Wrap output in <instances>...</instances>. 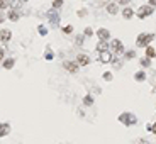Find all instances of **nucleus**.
I'll list each match as a JSON object with an SVG mask.
<instances>
[{
  "label": "nucleus",
  "mask_w": 156,
  "mask_h": 144,
  "mask_svg": "<svg viewBox=\"0 0 156 144\" xmlns=\"http://www.w3.org/2000/svg\"><path fill=\"white\" fill-rule=\"evenodd\" d=\"M63 68L66 69L68 73L75 75V73L78 71V68H80V66H78V63H76V61H65V63H63Z\"/></svg>",
  "instance_id": "5"
},
{
  "label": "nucleus",
  "mask_w": 156,
  "mask_h": 144,
  "mask_svg": "<svg viewBox=\"0 0 156 144\" xmlns=\"http://www.w3.org/2000/svg\"><path fill=\"white\" fill-rule=\"evenodd\" d=\"M141 66L142 68H149V66H151V59H149V58H144V59H141Z\"/></svg>",
  "instance_id": "18"
},
{
  "label": "nucleus",
  "mask_w": 156,
  "mask_h": 144,
  "mask_svg": "<svg viewBox=\"0 0 156 144\" xmlns=\"http://www.w3.org/2000/svg\"><path fill=\"white\" fill-rule=\"evenodd\" d=\"M14 63H15V59L9 58V59H4V61H2V66H4L5 69H12L14 68Z\"/></svg>",
  "instance_id": "15"
},
{
  "label": "nucleus",
  "mask_w": 156,
  "mask_h": 144,
  "mask_svg": "<svg viewBox=\"0 0 156 144\" xmlns=\"http://www.w3.org/2000/svg\"><path fill=\"white\" fill-rule=\"evenodd\" d=\"M7 5H9V2H7V0H0V10L7 9Z\"/></svg>",
  "instance_id": "25"
},
{
  "label": "nucleus",
  "mask_w": 156,
  "mask_h": 144,
  "mask_svg": "<svg viewBox=\"0 0 156 144\" xmlns=\"http://www.w3.org/2000/svg\"><path fill=\"white\" fill-rule=\"evenodd\" d=\"M124 56H126L127 59H132V58L136 56V51H126V53H124Z\"/></svg>",
  "instance_id": "21"
},
{
  "label": "nucleus",
  "mask_w": 156,
  "mask_h": 144,
  "mask_svg": "<svg viewBox=\"0 0 156 144\" xmlns=\"http://www.w3.org/2000/svg\"><path fill=\"white\" fill-rule=\"evenodd\" d=\"M115 2H117V5H124V7H127L131 4V0H115Z\"/></svg>",
  "instance_id": "23"
},
{
  "label": "nucleus",
  "mask_w": 156,
  "mask_h": 144,
  "mask_svg": "<svg viewBox=\"0 0 156 144\" xmlns=\"http://www.w3.org/2000/svg\"><path fill=\"white\" fill-rule=\"evenodd\" d=\"M83 105H85V107L93 105V97H92V95H85V97H83Z\"/></svg>",
  "instance_id": "17"
},
{
  "label": "nucleus",
  "mask_w": 156,
  "mask_h": 144,
  "mask_svg": "<svg viewBox=\"0 0 156 144\" xmlns=\"http://www.w3.org/2000/svg\"><path fill=\"white\" fill-rule=\"evenodd\" d=\"M7 17H9L12 22H17V21H19V12H17V9L9 10V12H7Z\"/></svg>",
  "instance_id": "13"
},
{
  "label": "nucleus",
  "mask_w": 156,
  "mask_h": 144,
  "mask_svg": "<svg viewBox=\"0 0 156 144\" xmlns=\"http://www.w3.org/2000/svg\"><path fill=\"white\" fill-rule=\"evenodd\" d=\"M148 5H151V7L155 9V7H156V0H149V4H148Z\"/></svg>",
  "instance_id": "28"
},
{
  "label": "nucleus",
  "mask_w": 156,
  "mask_h": 144,
  "mask_svg": "<svg viewBox=\"0 0 156 144\" xmlns=\"http://www.w3.org/2000/svg\"><path fill=\"white\" fill-rule=\"evenodd\" d=\"M63 32H65V34H71V32H73V26H65V27H63Z\"/></svg>",
  "instance_id": "22"
},
{
  "label": "nucleus",
  "mask_w": 156,
  "mask_h": 144,
  "mask_svg": "<svg viewBox=\"0 0 156 144\" xmlns=\"http://www.w3.org/2000/svg\"><path fill=\"white\" fill-rule=\"evenodd\" d=\"M4 19H5V17H4V14H0V22H4Z\"/></svg>",
  "instance_id": "30"
},
{
  "label": "nucleus",
  "mask_w": 156,
  "mask_h": 144,
  "mask_svg": "<svg viewBox=\"0 0 156 144\" xmlns=\"http://www.w3.org/2000/svg\"><path fill=\"white\" fill-rule=\"evenodd\" d=\"M10 37H12V32H10L9 29H2V31H0V41L2 42H9Z\"/></svg>",
  "instance_id": "8"
},
{
  "label": "nucleus",
  "mask_w": 156,
  "mask_h": 144,
  "mask_svg": "<svg viewBox=\"0 0 156 144\" xmlns=\"http://www.w3.org/2000/svg\"><path fill=\"white\" fill-rule=\"evenodd\" d=\"M63 7V0H53V9H61Z\"/></svg>",
  "instance_id": "20"
},
{
  "label": "nucleus",
  "mask_w": 156,
  "mask_h": 144,
  "mask_svg": "<svg viewBox=\"0 0 156 144\" xmlns=\"http://www.w3.org/2000/svg\"><path fill=\"white\" fill-rule=\"evenodd\" d=\"M22 2H26V0H22Z\"/></svg>",
  "instance_id": "31"
},
{
  "label": "nucleus",
  "mask_w": 156,
  "mask_h": 144,
  "mask_svg": "<svg viewBox=\"0 0 156 144\" xmlns=\"http://www.w3.org/2000/svg\"><path fill=\"white\" fill-rule=\"evenodd\" d=\"M144 51H146V58H149V59H153V58H156V49L149 44L148 48H144Z\"/></svg>",
  "instance_id": "14"
},
{
  "label": "nucleus",
  "mask_w": 156,
  "mask_h": 144,
  "mask_svg": "<svg viewBox=\"0 0 156 144\" xmlns=\"http://www.w3.org/2000/svg\"><path fill=\"white\" fill-rule=\"evenodd\" d=\"M98 61L100 63H110L112 61V54H110V51H104V53H98Z\"/></svg>",
  "instance_id": "7"
},
{
  "label": "nucleus",
  "mask_w": 156,
  "mask_h": 144,
  "mask_svg": "<svg viewBox=\"0 0 156 144\" xmlns=\"http://www.w3.org/2000/svg\"><path fill=\"white\" fill-rule=\"evenodd\" d=\"M134 10H132V9H129V5L126 9H124V10H122V17H124V19H126V21H129V19H132V17H134Z\"/></svg>",
  "instance_id": "12"
},
{
  "label": "nucleus",
  "mask_w": 156,
  "mask_h": 144,
  "mask_svg": "<svg viewBox=\"0 0 156 144\" xmlns=\"http://www.w3.org/2000/svg\"><path fill=\"white\" fill-rule=\"evenodd\" d=\"M9 132H10V124H7V122L0 124V137H5Z\"/></svg>",
  "instance_id": "11"
},
{
  "label": "nucleus",
  "mask_w": 156,
  "mask_h": 144,
  "mask_svg": "<svg viewBox=\"0 0 156 144\" xmlns=\"http://www.w3.org/2000/svg\"><path fill=\"white\" fill-rule=\"evenodd\" d=\"M107 12L110 15H117V14H119V5H117V2L109 4V5H107Z\"/></svg>",
  "instance_id": "10"
},
{
  "label": "nucleus",
  "mask_w": 156,
  "mask_h": 144,
  "mask_svg": "<svg viewBox=\"0 0 156 144\" xmlns=\"http://www.w3.org/2000/svg\"><path fill=\"white\" fill-rule=\"evenodd\" d=\"M0 61H4V49H0Z\"/></svg>",
  "instance_id": "29"
},
{
  "label": "nucleus",
  "mask_w": 156,
  "mask_h": 144,
  "mask_svg": "<svg viewBox=\"0 0 156 144\" xmlns=\"http://www.w3.org/2000/svg\"><path fill=\"white\" fill-rule=\"evenodd\" d=\"M88 14V10L85 9V10H78V17H85V15Z\"/></svg>",
  "instance_id": "26"
},
{
  "label": "nucleus",
  "mask_w": 156,
  "mask_h": 144,
  "mask_svg": "<svg viewBox=\"0 0 156 144\" xmlns=\"http://www.w3.org/2000/svg\"><path fill=\"white\" fill-rule=\"evenodd\" d=\"M155 34H139L137 39H136V46L137 48H148L151 42L155 41Z\"/></svg>",
  "instance_id": "1"
},
{
  "label": "nucleus",
  "mask_w": 156,
  "mask_h": 144,
  "mask_svg": "<svg viewBox=\"0 0 156 144\" xmlns=\"http://www.w3.org/2000/svg\"><path fill=\"white\" fill-rule=\"evenodd\" d=\"M109 49H110L112 53H115V54H122V53H124V44H122L119 39H112L110 44H109Z\"/></svg>",
  "instance_id": "2"
},
{
  "label": "nucleus",
  "mask_w": 156,
  "mask_h": 144,
  "mask_svg": "<svg viewBox=\"0 0 156 144\" xmlns=\"http://www.w3.org/2000/svg\"><path fill=\"white\" fill-rule=\"evenodd\" d=\"M134 80L136 82H144V80H146V73H144V71H137V73H136L134 75Z\"/></svg>",
  "instance_id": "16"
},
{
  "label": "nucleus",
  "mask_w": 156,
  "mask_h": 144,
  "mask_svg": "<svg viewBox=\"0 0 156 144\" xmlns=\"http://www.w3.org/2000/svg\"><path fill=\"white\" fill-rule=\"evenodd\" d=\"M153 12H155V9L151 7V5H141L139 10H137V17H139V19H146V17H149Z\"/></svg>",
  "instance_id": "3"
},
{
  "label": "nucleus",
  "mask_w": 156,
  "mask_h": 144,
  "mask_svg": "<svg viewBox=\"0 0 156 144\" xmlns=\"http://www.w3.org/2000/svg\"><path fill=\"white\" fill-rule=\"evenodd\" d=\"M151 132H153V134L156 136V122H155V124H151Z\"/></svg>",
  "instance_id": "27"
},
{
  "label": "nucleus",
  "mask_w": 156,
  "mask_h": 144,
  "mask_svg": "<svg viewBox=\"0 0 156 144\" xmlns=\"http://www.w3.org/2000/svg\"><path fill=\"white\" fill-rule=\"evenodd\" d=\"M104 80H105V82H110V80H112V73H110V71H105V73H104Z\"/></svg>",
  "instance_id": "24"
},
{
  "label": "nucleus",
  "mask_w": 156,
  "mask_h": 144,
  "mask_svg": "<svg viewBox=\"0 0 156 144\" xmlns=\"http://www.w3.org/2000/svg\"><path fill=\"white\" fill-rule=\"evenodd\" d=\"M97 37H98V41H109L110 39V31L105 27H100L97 31Z\"/></svg>",
  "instance_id": "6"
},
{
  "label": "nucleus",
  "mask_w": 156,
  "mask_h": 144,
  "mask_svg": "<svg viewBox=\"0 0 156 144\" xmlns=\"http://www.w3.org/2000/svg\"><path fill=\"white\" fill-rule=\"evenodd\" d=\"M90 56L87 54V53H78L76 54V63H78V66H87V64H90Z\"/></svg>",
  "instance_id": "4"
},
{
  "label": "nucleus",
  "mask_w": 156,
  "mask_h": 144,
  "mask_svg": "<svg viewBox=\"0 0 156 144\" xmlns=\"http://www.w3.org/2000/svg\"><path fill=\"white\" fill-rule=\"evenodd\" d=\"M95 49H97L98 53H104V51H110V49H109V42H107V41H98V42H97V46H95Z\"/></svg>",
  "instance_id": "9"
},
{
  "label": "nucleus",
  "mask_w": 156,
  "mask_h": 144,
  "mask_svg": "<svg viewBox=\"0 0 156 144\" xmlns=\"http://www.w3.org/2000/svg\"><path fill=\"white\" fill-rule=\"evenodd\" d=\"M100 2H102V0H100Z\"/></svg>",
  "instance_id": "32"
},
{
  "label": "nucleus",
  "mask_w": 156,
  "mask_h": 144,
  "mask_svg": "<svg viewBox=\"0 0 156 144\" xmlns=\"http://www.w3.org/2000/svg\"><path fill=\"white\" fill-rule=\"evenodd\" d=\"M83 36H85V37H92V36H93V31H92V27H85V31H83Z\"/></svg>",
  "instance_id": "19"
}]
</instances>
